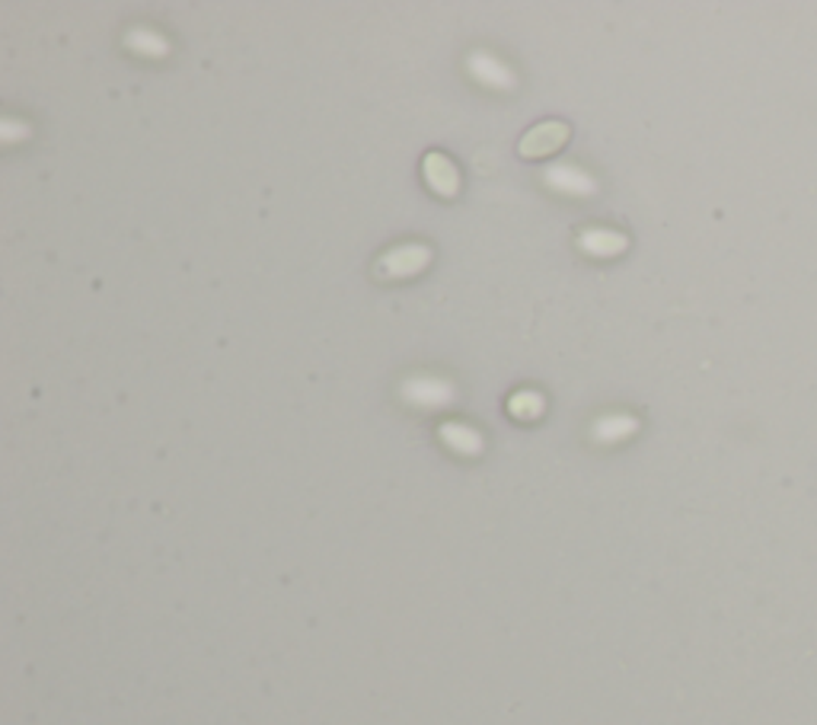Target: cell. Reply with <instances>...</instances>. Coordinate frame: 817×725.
Here are the masks:
<instances>
[{
	"label": "cell",
	"instance_id": "3",
	"mask_svg": "<svg viewBox=\"0 0 817 725\" xmlns=\"http://www.w3.org/2000/svg\"><path fill=\"white\" fill-rule=\"evenodd\" d=\"M466 71L476 84H483L486 90H495V93H514L518 86V74L511 64H505L498 55H492L486 48H473L466 55Z\"/></svg>",
	"mask_w": 817,
	"mask_h": 725
},
{
	"label": "cell",
	"instance_id": "6",
	"mask_svg": "<svg viewBox=\"0 0 817 725\" xmlns=\"http://www.w3.org/2000/svg\"><path fill=\"white\" fill-rule=\"evenodd\" d=\"M422 179L441 199H457L460 189H463V176H460L457 164L450 161L445 151H428L422 157Z\"/></svg>",
	"mask_w": 817,
	"mask_h": 725
},
{
	"label": "cell",
	"instance_id": "2",
	"mask_svg": "<svg viewBox=\"0 0 817 725\" xmlns=\"http://www.w3.org/2000/svg\"><path fill=\"white\" fill-rule=\"evenodd\" d=\"M400 396L403 403L415 406V409H425V413H435V409H448L457 403V384L441 378V375H408L406 381L400 384Z\"/></svg>",
	"mask_w": 817,
	"mask_h": 725
},
{
	"label": "cell",
	"instance_id": "11",
	"mask_svg": "<svg viewBox=\"0 0 817 725\" xmlns=\"http://www.w3.org/2000/svg\"><path fill=\"white\" fill-rule=\"evenodd\" d=\"M508 413H511L518 423H536V419L546 413V400H543L540 390H531V387L514 390V393L508 396Z\"/></svg>",
	"mask_w": 817,
	"mask_h": 725
},
{
	"label": "cell",
	"instance_id": "9",
	"mask_svg": "<svg viewBox=\"0 0 817 725\" xmlns=\"http://www.w3.org/2000/svg\"><path fill=\"white\" fill-rule=\"evenodd\" d=\"M636 431H639V419L636 416H629V413H607V416H597L591 423V441H597V444H619V441H626Z\"/></svg>",
	"mask_w": 817,
	"mask_h": 725
},
{
	"label": "cell",
	"instance_id": "1",
	"mask_svg": "<svg viewBox=\"0 0 817 725\" xmlns=\"http://www.w3.org/2000/svg\"><path fill=\"white\" fill-rule=\"evenodd\" d=\"M435 262V247L428 243H396L374 262V275L380 282H406L422 275Z\"/></svg>",
	"mask_w": 817,
	"mask_h": 725
},
{
	"label": "cell",
	"instance_id": "4",
	"mask_svg": "<svg viewBox=\"0 0 817 725\" xmlns=\"http://www.w3.org/2000/svg\"><path fill=\"white\" fill-rule=\"evenodd\" d=\"M569 122H563V119H546V122H536L533 129H528L521 134V141H518V154L524 157V161H540V157H549V154H556L566 141H569Z\"/></svg>",
	"mask_w": 817,
	"mask_h": 725
},
{
	"label": "cell",
	"instance_id": "12",
	"mask_svg": "<svg viewBox=\"0 0 817 725\" xmlns=\"http://www.w3.org/2000/svg\"><path fill=\"white\" fill-rule=\"evenodd\" d=\"M20 138H29V126H20L16 119H3L0 122V141L3 144H16Z\"/></svg>",
	"mask_w": 817,
	"mask_h": 725
},
{
	"label": "cell",
	"instance_id": "10",
	"mask_svg": "<svg viewBox=\"0 0 817 725\" xmlns=\"http://www.w3.org/2000/svg\"><path fill=\"white\" fill-rule=\"evenodd\" d=\"M125 45H128L134 55H141V58H166V55H169V48H173L164 33L147 29V26H134V29H128Z\"/></svg>",
	"mask_w": 817,
	"mask_h": 725
},
{
	"label": "cell",
	"instance_id": "7",
	"mask_svg": "<svg viewBox=\"0 0 817 725\" xmlns=\"http://www.w3.org/2000/svg\"><path fill=\"white\" fill-rule=\"evenodd\" d=\"M438 438L445 441V448L460 454V457H479L486 451V435L470 423H441L438 426Z\"/></svg>",
	"mask_w": 817,
	"mask_h": 725
},
{
	"label": "cell",
	"instance_id": "5",
	"mask_svg": "<svg viewBox=\"0 0 817 725\" xmlns=\"http://www.w3.org/2000/svg\"><path fill=\"white\" fill-rule=\"evenodd\" d=\"M543 186L569 199H594L601 189V182L588 170H581L578 164H549L543 170Z\"/></svg>",
	"mask_w": 817,
	"mask_h": 725
},
{
	"label": "cell",
	"instance_id": "8",
	"mask_svg": "<svg viewBox=\"0 0 817 725\" xmlns=\"http://www.w3.org/2000/svg\"><path fill=\"white\" fill-rule=\"evenodd\" d=\"M626 247H629V237L619 230H611V227H588L578 234V250L594 259L623 257Z\"/></svg>",
	"mask_w": 817,
	"mask_h": 725
}]
</instances>
